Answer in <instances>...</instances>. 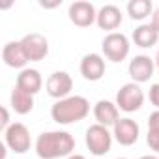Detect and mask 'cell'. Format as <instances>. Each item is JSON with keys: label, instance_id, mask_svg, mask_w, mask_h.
Returning a JSON list of instances; mask_svg holds the SVG:
<instances>
[{"label": "cell", "instance_id": "obj_24", "mask_svg": "<svg viewBox=\"0 0 159 159\" xmlns=\"http://www.w3.org/2000/svg\"><path fill=\"white\" fill-rule=\"evenodd\" d=\"M150 25H152V26L159 32V6L153 10V13H152V23H150Z\"/></svg>", "mask_w": 159, "mask_h": 159}, {"label": "cell", "instance_id": "obj_22", "mask_svg": "<svg viewBox=\"0 0 159 159\" xmlns=\"http://www.w3.org/2000/svg\"><path fill=\"white\" fill-rule=\"evenodd\" d=\"M148 127H157L159 129V111L152 112L150 118H148Z\"/></svg>", "mask_w": 159, "mask_h": 159}, {"label": "cell", "instance_id": "obj_5", "mask_svg": "<svg viewBox=\"0 0 159 159\" xmlns=\"http://www.w3.org/2000/svg\"><path fill=\"white\" fill-rule=\"evenodd\" d=\"M144 105V92L137 83L124 84L116 94V107L124 112H135Z\"/></svg>", "mask_w": 159, "mask_h": 159}, {"label": "cell", "instance_id": "obj_23", "mask_svg": "<svg viewBox=\"0 0 159 159\" xmlns=\"http://www.w3.org/2000/svg\"><path fill=\"white\" fill-rule=\"evenodd\" d=\"M10 125H11V124H10V114H8V109H6V107H2V129L6 131Z\"/></svg>", "mask_w": 159, "mask_h": 159}, {"label": "cell", "instance_id": "obj_3", "mask_svg": "<svg viewBox=\"0 0 159 159\" xmlns=\"http://www.w3.org/2000/svg\"><path fill=\"white\" fill-rule=\"evenodd\" d=\"M86 146L90 150L92 155H105L111 152V146H112V133L109 131V127L105 125H99V124H94L86 129Z\"/></svg>", "mask_w": 159, "mask_h": 159}, {"label": "cell", "instance_id": "obj_16", "mask_svg": "<svg viewBox=\"0 0 159 159\" xmlns=\"http://www.w3.org/2000/svg\"><path fill=\"white\" fill-rule=\"evenodd\" d=\"M98 26L101 30H116L122 25V11L120 8H116L114 4H107L98 11V19H96Z\"/></svg>", "mask_w": 159, "mask_h": 159}, {"label": "cell", "instance_id": "obj_28", "mask_svg": "<svg viewBox=\"0 0 159 159\" xmlns=\"http://www.w3.org/2000/svg\"><path fill=\"white\" fill-rule=\"evenodd\" d=\"M116 159H125V157H116Z\"/></svg>", "mask_w": 159, "mask_h": 159}, {"label": "cell", "instance_id": "obj_26", "mask_svg": "<svg viewBox=\"0 0 159 159\" xmlns=\"http://www.w3.org/2000/svg\"><path fill=\"white\" fill-rule=\"evenodd\" d=\"M140 159H159V157L157 155H142Z\"/></svg>", "mask_w": 159, "mask_h": 159}, {"label": "cell", "instance_id": "obj_7", "mask_svg": "<svg viewBox=\"0 0 159 159\" xmlns=\"http://www.w3.org/2000/svg\"><path fill=\"white\" fill-rule=\"evenodd\" d=\"M23 51L28 58V62H39L49 54V41L45 36L38 34V32H30L21 39Z\"/></svg>", "mask_w": 159, "mask_h": 159}, {"label": "cell", "instance_id": "obj_25", "mask_svg": "<svg viewBox=\"0 0 159 159\" xmlns=\"http://www.w3.org/2000/svg\"><path fill=\"white\" fill-rule=\"evenodd\" d=\"M67 159H86V157H84V155H81V153H71Z\"/></svg>", "mask_w": 159, "mask_h": 159}, {"label": "cell", "instance_id": "obj_27", "mask_svg": "<svg viewBox=\"0 0 159 159\" xmlns=\"http://www.w3.org/2000/svg\"><path fill=\"white\" fill-rule=\"evenodd\" d=\"M155 67H157V71H159V51H157V54H155Z\"/></svg>", "mask_w": 159, "mask_h": 159}, {"label": "cell", "instance_id": "obj_11", "mask_svg": "<svg viewBox=\"0 0 159 159\" xmlns=\"http://www.w3.org/2000/svg\"><path fill=\"white\" fill-rule=\"evenodd\" d=\"M139 135H140V127L135 120L131 118H120L116 122V125L112 127V137L116 139L118 144L122 146H131L139 140Z\"/></svg>", "mask_w": 159, "mask_h": 159}, {"label": "cell", "instance_id": "obj_21", "mask_svg": "<svg viewBox=\"0 0 159 159\" xmlns=\"http://www.w3.org/2000/svg\"><path fill=\"white\" fill-rule=\"evenodd\" d=\"M150 103L159 111V83L150 86Z\"/></svg>", "mask_w": 159, "mask_h": 159}, {"label": "cell", "instance_id": "obj_14", "mask_svg": "<svg viewBox=\"0 0 159 159\" xmlns=\"http://www.w3.org/2000/svg\"><path fill=\"white\" fill-rule=\"evenodd\" d=\"M2 60L6 62V66L15 67V69H23L28 64V58H26V54L23 51L21 41H10V43H6L4 49H2Z\"/></svg>", "mask_w": 159, "mask_h": 159}, {"label": "cell", "instance_id": "obj_15", "mask_svg": "<svg viewBox=\"0 0 159 159\" xmlns=\"http://www.w3.org/2000/svg\"><path fill=\"white\" fill-rule=\"evenodd\" d=\"M15 86H19L21 90H25L26 94H32V96H36L39 90H41V86H43V79H41V73L38 71V69H23L19 75H17V84Z\"/></svg>", "mask_w": 159, "mask_h": 159}, {"label": "cell", "instance_id": "obj_10", "mask_svg": "<svg viewBox=\"0 0 159 159\" xmlns=\"http://www.w3.org/2000/svg\"><path fill=\"white\" fill-rule=\"evenodd\" d=\"M153 69H155V62L150 56H146V54L135 56L129 62V66H127V71H129V75L133 79V83H137V84L148 83L153 77Z\"/></svg>", "mask_w": 159, "mask_h": 159}, {"label": "cell", "instance_id": "obj_9", "mask_svg": "<svg viewBox=\"0 0 159 159\" xmlns=\"http://www.w3.org/2000/svg\"><path fill=\"white\" fill-rule=\"evenodd\" d=\"M67 15H69V21L75 26H81V28H86V26L94 25L96 19H98V11H96L94 4L84 2V0L73 2L69 6V10H67Z\"/></svg>", "mask_w": 159, "mask_h": 159}, {"label": "cell", "instance_id": "obj_4", "mask_svg": "<svg viewBox=\"0 0 159 159\" xmlns=\"http://www.w3.org/2000/svg\"><path fill=\"white\" fill-rule=\"evenodd\" d=\"M101 49H103V54L111 62L118 64V62L127 58L131 45H129L127 36H124L122 32H111L109 36H105V39L101 43Z\"/></svg>", "mask_w": 159, "mask_h": 159}, {"label": "cell", "instance_id": "obj_1", "mask_svg": "<svg viewBox=\"0 0 159 159\" xmlns=\"http://www.w3.org/2000/svg\"><path fill=\"white\" fill-rule=\"evenodd\" d=\"M75 150V139L67 131H47L36 140V153L39 159L69 157Z\"/></svg>", "mask_w": 159, "mask_h": 159}, {"label": "cell", "instance_id": "obj_8", "mask_svg": "<svg viewBox=\"0 0 159 159\" xmlns=\"http://www.w3.org/2000/svg\"><path fill=\"white\" fill-rule=\"evenodd\" d=\"M45 88H47V94L51 98L60 101L64 98H69V94L73 90V79L66 71H54L52 75H49L47 83H45Z\"/></svg>", "mask_w": 159, "mask_h": 159}, {"label": "cell", "instance_id": "obj_19", "mask_svg": "<svg viewBox=\"0 0 159 159\" xmlns=\"http://www.w3.org/2000/svg\"><path fill=\"white\" fill-rule=\"evenodd\" d=\"M127 13L133 21H142L153 13V6L150 0H131L127 4Z\"/></svg>", "mask_w": 159, "mask_h": 159}, {"label": "cell", "instance_id": "obj_2", "mask_svg": "<svg viewBox=\"0 0 159 159\" xmlns=\"http://www.w3.org/2000/svg\"><path fill=\"white\" fill-rule=\"evenodd\" d=\"M88 112H90V103L83 96L64 98L51 107V116L60 125H69L75 122H81L88 116Z\"/></svg>", "mask_w": 159, "mask_h": 159}, {"label": "cell", "instance_id": "obj_6", "mask_svg": "<svg viewBox=\"0 0 159 159\" xmlns=\"http://www.w3.org/2000/svg\"><path fill=\"white\" fill-rule=\"evenodd\" d=\"M4 142L10 150H13L15 153H26L30 150V133L28 127L21 122L11 124L6 131H4Z\"/></svg>", "mask_w": 159, "mask_h": 159}, {"label": "cell", "instance_id": "obj_12", "mask_svg": "<svg viewBox=\"0 0 159 159\" xmlns=\"http://www.w3.org/2000/svg\"><path fill=\"white\" fill-rule=\"evenodd\" d=\"M81 75L90 83H96L105 75V60L98 52H90L81 60Z\"/></svg>", "mask_w": 159, "mask_h": 159}, {"label": "cell", "instance_id": "obj_20", "mask_svg": "<svg viewBox=\"0 0 159 159\" xmlns=\"http://www.w3.org/2000/svg\"><path fill=\"white\" fill-rule=\"evenodd\" d=\"M146 142H148V146H150L155 153H159V129H157V127H148Z\"/></svg>", "mask_w": 159, "mask_h": 159}, {"label": "cell", "instance_id": "obj_18", "mask_svg": "<svg viewBox=\"0 0 159 159\" xmlns=\"http://www.w3.org/2000/svg\"><path fill=\"white\" fill-rule=\"evenodd\" d=\"M10 101H11V109H13L17 114H28V112L34 109V96H32V94H26V92L21 90L19 86L13 88Z\"/></svg>", "mask_w": 159, "mask_h": 159}, {"label": "cell", "instance_id": "obj_13", "mask_svg": "<svg viewBox=\"0 0 159 159\" xmlns=\"http://www.w3.org/2000/svg\"><path fill=\"white\" fill-rule=\"evenodd\" d=\"M94 118L98 120L99 125L114 127L116 122L120 120V109H118L116 103H112V101L99 99V101L94 105Z\"/></svg>", "mask_w": 159, "mask_h": 159}, {"label": "cell", "instance_id": "obj_17", "mask_svg": "<svg viewBox=\"0 0 159 159\" xmlns=\"http://www.w3.org/2000/svg\"><path fill=\"white\" fill-rule=\"evenodd\" d=\"M133 41L140 49H150L159 41V32L152 25H140L133 32Z\"/></svg>", "mask_w": 159, "mask_h": 159}]
</instances>
